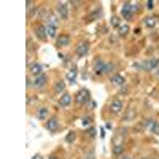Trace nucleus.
<instances>
[{"label": "nucleus", "mask_w": 159, "mask_h": 159, "mask_svg": "<svg viewBox=\"0 0 159 159\" xmlns=\"http://www.w3.org/2000/svg\"><path fill=\"white\" fill-rule=\"evenodd\" d=\"M147 8L148 10H153L154 8V2H153V0H148V2H147Z\"/></svg>", "instance_id": "30"}, {"label": "nucleus", "mask_w": 159, "mask_h": 159, "mask_svg": "<svg viewBox=\"0 0 159 159\" xmlns=\"http://www.w3.org/2000/svg\"><path fill=\"white\" fill-rule=\"evenodd\" d=\"M88 51H89V43H88V42L78 43L76 48H75V52H76V56H78V57H84V56L88 54Z\"/></svg>", "instance_id": "5"}, {"label": "nucleus", "mask_w": 159, "mask_h": 159, "mask_svg": "<svg viewBox=\"0 0 159 159\" xmlns=\"http://www.w3.org/2000/svg\"><path fill=\"white\" fill-rule=\"evenodd\" d=\"M45 127L48 129V130H51V132H56L57 129H59V119L54 116V118H49L48 121H46V124H45Z\"/></svg>", "instance_id": "9"}, {"label": "nucleus", "mask_w": 159, "mask_h": 159, "mask_svg": "<svg viewBox=\"0 0 159 159\" xmlns=\"http://www.w3.org/2000/svg\"><path fill=\"white\" fill-rule=\"evenodd\" d=\"M111 83H113L115 86H124L126 78H124L123 75H119V73H115V75H111Z\"/></svg>", "instance_id": "14"}, {"label": "nucleus", "mask_w": 159, "mask_h": 159, "mask_svg": "<svg viewBox=\"0 0 159 159\" xmlns=\"http://www.w3.org/2000/svg\"><path fill=\"white\" fill-rule=\"evenodd\" d=\"M127 34H129V25H127V24L119 25V29H118V35H119V37H126Z\"/></svg>", "instance_id": "20"}, {"label": "nucleus", "mask_w": 159, "mask_h": 159, "mask_svg": "<svg viewBox=\"0 0 159 159\" xmlns=\"http://www.w3.org/2000/svg\"><path fill=\"white\" fill-rule=\"evenodd\" d=\"M65 140H67L69 143H72V142L75 140V132H69V135L65 137Z\"/></svg>", "instance_id": "28"}, {"label": "nucleus", "mask_w": 159, "mask_h": 159, "mask_svg": "<svg viewBox=\"0 0 159 159\" xmlns=\"http://www.w3.org/2000/svg\"><path fill=\"white\" fill-rule=\"evenodd\" d=\"M154 121H156V119H147V123H145V127H147V129H150V130H151V127H153Z\"/></svg>", "instance_id": "27"}, {"label": "nucleus", "mask_w": 159, "mask_h": 159, "mask_svg": "<svg viewBox=\"0 0 159 159\" xmlns=\"http://www.w3.org/2000/svg\"><path fill=\"white\" fill-rule=\"evenodd\" d=\"M48 24L52 25V27H57V25H59V18L57 16H49L48 18Z\"/></svg>", "instance_id": "22"}, {"label": "nucleus", "mask_w": 159, "mask_h": 159, "mask_svg": "<svg viewBox=\"0 0 159 159\" xmlns=\"http://www.w3.org/2000/svg\"><path fill=\"white\" fill-rule=\"evenodd\" d=\"M32 159H42V156H40V154H35V156H34Z\"/></svg>", "instance_id": "35"}, {"label": "nucleus", "mask_w": 159, "mask_h": 159, "mask_svg": "<svg viewBox=\"0 0 159 159\" xmlns=\"http://www.w3.org/2000/svg\"><path fill=\"white\" fill-rule=\"evenodd\" d=\"M70 103H72V96L69 94V92H64V94L61 96V99H59V107L67 108Z\"/></svg>", "instance_id": "10"}, {"label": "nucleus", "mask_w": 159, "mask_h": 159, "mask_svg": "<svg viewBox=\"0 0 159 159\" xmlns=\"http://www.w3.org/2000/svg\"><path fill=\"white\" fill-rule=\"evenodd\" d=\"M89 91L88 89H80L78 91V94H76V97H75V100H76V103L78 105H84V103H88L89 102Z\"/></svg>", "instance_id": "4"}, {"label": "nucleus", "mask_w": 159, "mask_h": 159, "mask_svg": "<svg viewBox=\"0 0 159 159\" xmlns=\"http://www.w3.org/2000/svg\"><path fill=\"white\" fill-rule=\"evenodd\" d=\"M156 73H157V76H159V69H157V70H156Z\"/></svg>", "instance_id": "39"}, {"label": "nucleus", "mask_w": 159, "mask_h": 159, "mask_svg": "<svg viewBox=\"0 0 159 159\" xmlns=\"http://www.w3.org/2000/svg\"><path fill=\"white\" fill-rule=\"evenodd\" d=\"M89 135H91V137H94V135H96V130H94V129H91V130H89Z\"/></svg>", "instance_id": "31"}, {"label": "nucleus", "mask_w": 159, "mask_h": 159, "mask_svg": "<svg viewBox=\"0 0 159 159\" xmlns=\"http://www.w3.org/2000/svg\"><path fill=\"white\" fill-rule=\"evenodd\" d=\"M100 15H102V10H100V8H97L96 11H92L91 15H89V16L86 18V22H91V21H94V19H97V18H99Z\"/></svg>", "instance_id": "19"}, {"label": "nucleus", "mask_w": 159, "mask_h": 159, "mask_svg": "<svg viewBox=\"0 0 159 159\" xmlns=\"http://www.w3.org/2000/svg\"><path fill=\"white\" fill-rule=\"evenodd\" d=\"M46 35H48L49 38H57V37H59V35H57V27H52V25L46 24Z\"/></svg>", "instance_id": "17"}, {"label": "nucleus", "mask_w": 159, "mask_h": 159, "mask_svg": "<svg viewBox=\"0 0 159 159\" xmlns=\"http://www.w3.org/2000/svg\"><path fill=\"white\" fill-rule=\"evenodd\" d=\"M157 19H159L157 16H147V18L143 19V24L147 25V27H150V29H151V27H154V25H156Z\"/></svg>", "instance_id": "16"}, {"label": "nucleus", "mask_w": 159, "mask_h": 159, "mask_svg": "<svg viewBox=\"0 0 159 159\" xmlns=\"http://www.w3.org/2000/svg\"><path fill=\"white\" fill-rule=\"evenodd\" d=\"M134 34L135 35H140V29H134Z\"/></svg>", "instance_id": "34"}, {"label": "nucleus", "mask_w": 159, "mask_h": 159, "mask_svg": "<svg viewBox=\"0 0 159 159\" xmlns=\"http://www.w3.org/2000/svg\"><path fill=\"white\" fill-rule=\"evenodd\" d=\"M56 11L61 16V19H67L69 18V3L67 2H57L56 3Z\"/></svg>", "instance_id": "3"}, {"label": "nucleus", "mask_w": 159, "mask_h": 159, "mask_svg": "<svg viewBox=\"0 0 159 159\" xmlns=\"http://www.w3.org/2000/svg\"><path fill=\"white\" fill-rule=\"evenodd\" d=\"M25 5H27V8H30L34 5V2H30V0H29V2H25Z\"/></svg>", "instance_id": "33"}, {"label": "nucleus", "mask_w": 159, "mask_h": 159, "mask_svg": "<svg viewBox=\"0 0 159 159\" xmlns=\"http://www.w3.org/2000/svg\"><path fill=\"white\" fill-rule=\"evenodd\" d=\"M49 159H59V157H56V156H51Z\"/></svg>", "instance_id": "37"}, {"label": "nucleus", "mask_w": 159, "mask_h": 159, "mask_svg": "<svg viewBox=\"0 0 159 159\" xmlns=\"http://www.w3.org/2000/svg\"><path fill=\"white\" fill-rule=\"evenodd\" d=\"M119 159H130L129 156H123V157H119Z\"/></svg>", "instance_id": "36"}, {"label": "nucleus", "mask_w": 159, "mask_h": 159, "mask_svg": "<svg viewBox=\"0 0 159 159\" xmlns=\"http://www.w3.org/2000/svg\"><path fill=\"white\" fill-rule=\"evenodd\" d=\"M123 151H124V147H123V145H115V147H113V154H116V156H119Z\"/></svg>", "instance_id": "23"}, {"label": "nucleus", "mask_w": 159, "mask_h": 159, "mask_svg": "<svg viewBox=\"0 0 159 159\" xmlns=\"http://www.w3.org/2000/svg\"><path fill=\"white\" fill-rule=\"evenodd\" d=\"M142 159H153V157H142Z\"/></svg>", "instance_id": "38"}, {"label": "nucleus", "mask_w": 159, "mask_h": 159, "mask_svg": "<svg viewBox=\"0 0 159 159\" xmlns=\"http://www.w3.org/2000/svg\"><path fill=\"white\" fill-rule=\"evenodd\" d=\"M134 67H142L143 70H156L159 67V59L157 57H151V59H147L143 64H134Z\"/></svg>", "instance_id": "2"}, {"label": "nucleus", "mask_w": 159, "mask_h": 159, "mask_svg": "<svg viewBox=\"0 0 159 159\" xmlns=\"http://www.w3.org/2000/svg\"><path fill=\"white\" fill-rule=\"evenodd\" d=\"M76 76H78V70H76V67L73 65V67H72V69L67 72V81L73 84V83L76 81Z\"/></svg>", "instance_id": "15"}, {"label": "nucleus", "mask_w": 159, "mask_h": 159, "mask_svg": "<svg viewBox=\"0 0 159 159\" xmlns=\"http://www.w3.org/2000/svg\"><path fill=\"white\" fill-rule=\"evenodd\" d=\"M110 110H111V113H115V115L121 113V111H123V102L119 100V99H115V100L110 103Z\"/></svg>", "instance_id": "11"}, {"label": "nucleus", "mask_w": 159, "mask_h": 159, "mask_svg": "<svg viewBox=\"0 0 159 159\" xmlns=\"http://www.w3.org/2000/svg\"><path fill=\"white\" fill-rule=\"evenodd\" d=\"M29 72H30L34 76L43 75V65H42V64H38V62H32V64L29 65Z\"/></svg>", "instance_id": "7"}, {"label": "nucleus", "mask_w": 159, "mask_h": 159, "mask_svg": "<svg viewBox=\"0 0 159 159\" xmlns=\"http://www.w3.org/2000/svg\"><path fill=\"white\" fill-rule=\"evenodd\" d=\"M81 124H83L84 127L89 126V124H91V118H83V119H81Z\"/></svg>", "instance_id": "29"}, {"label": "nucleus", "mask_w": 159, "mask_h": 159, "mask_svg": "<svg viewBox=\"0 0 159 159\" xmlns=\"http://www.w3.org/2000/svg\"><path fill=\"white\" fill-rule=\"evenodd\" d=\"M56 45L61 48V46H69L70 45V37L69 35H59L57 38H56Z\"/></svg>", "instance_id": "13"}, {"label": "nucleus", "mask_w": 159, "mask_h": 159, "mask_svg": "<svg viewBox=\"0 0 159 159\" xmlns=\"http://www.w3.org/2000/svg\"><path fill=\"white\" fill-rule=\"evenodd\" d=\"M54 89H56V92H62V94H64V91H65V83L62 81V80H59V81L54 84Z\"/></svg>", "instance_id": "21"}, {"label": "nucleus", "mask_w": 159, "mask_h": 159, "mask_svg": "<svg viewBox=\"0 0 159 159\" xmlns=\"http://www.w3.org/2000/svg\"><path fill=\"white\" fill-rule=\"evenodd\" d=\"M139 11V3H132V2H126L121 7V16L124 19H132L134 18V13Z\"/></svg>", "instance_id": "1"}, {"label": "nucleus", "mask_w": 159, "mask_h": 159, "mask_svg": "<svg viewBox=\"0 0 159 159\" xmlns=\"http://www.w3.org/2000/svg\"><path fill=\"white\" fill-rule=\"evenodd\" d=\"M84 159H96V157H94V154H92V153H91V154H88V156H86Z\"/></svg>", "instance_id": "32"}, {"label": "nucleus", "mask_w": 159, "mask_h": 159, "mask_svg": "<svg viewBox=\"0 0 159 159\" xmlns=\"http://www.w3.org/2000/svg\"><path fill=\"white\" fill-rule=\"evenodd\" d=\"M151 132H153L154 135H159V121H154V124L151 127Z\"/></svg>", "instance_id": "26"}, {"label": "nucleus", "mask_w": 159, "mask_h": 159, "mask_svg": "<svg viewBox=\"0 0 159 159\" xmlns=\"http://www.w3.org/2000/svg\"><path fill=\"white\" fill-rule=\"evenodd\" d=\"M113 70H115V64L107 62V65H105V73H111Z\"/></svg>", "instance_id": "25"}, {"label": "nucleus", "mask_w": 159, "mask_h": 159, "mask_svg": "<svg viewBox=\"0 0 159 159\" xmlns=\"http://www.w3.org/2000/svg\"><path fill=\"white\" fill-rule=\"evenodd\" d=\"M105 65H107V62H103V59L97 57L94 61V73L96 75H103L105 73Z\"/></svg>", "instance_id": "6"}, {"label": "nucleus", "mask_w": 159, "mask_h": 159, "mask_svg": "<svg viewBox=\"0 0 159 159\" xmlns=\"http://www.w3.org/2000/svg\"><path fill=\"white\" fill-rule=\"evenodd\" d=\"M35 35L42 40V42H45V40L48 38V35H46V25H42V24L37 25V27H35Z\"/></svg>", "instance_id": "12"}, {"label": "nucleus", "mask_w": 159, "mask_h": 159, "mask_svg": "<svg viewBox=\"0 0 159 159\" xmlns=\"http://www.w3.org/2000/svg\"><path fill=\"white\" fill-rule=\"evenodd\" d=\"M46 83H48V76H46L45 73H43V75H40V76H35V80H34V86H35L37 89L45 88Z\"/></svg>", "instance_id": "8"}, {"label": "nucleus", "mask_w": 159, "mask_h": 159, "mask_svg": "<svg viewBox=\"0 0 159 159\" xmlns=\"http://www.w3.org/2000/svg\"><path fill=\"white\" fill-rule=\"evenodd\" d=\"M110 22H111L113 27H116V29H119V25H121V24H119V18H118V16H111Z\"/></svg>", "instance_id": "24"}, {"label": "nucleus", "mask_w": 159, "mask_h": 159, "mask_svg": "<svg viewBox=\"0 0 159 159\" xmlns=\"http://www.w3.org/2000/svg\"><path fill=\"white\" fill-rule=\"evenodd\" d=\"M37 116H38V119H42V121H43V119H48V108L46 107H40Z\"/></svg>", "instance_id": "18"}]
</instances>
